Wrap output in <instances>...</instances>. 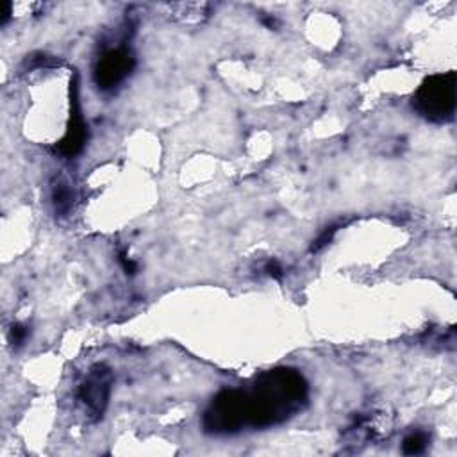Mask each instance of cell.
<instances>
[{"mask_svg":"<svg viewBox=\"0 0 457 457\" xmlns=\"http://www.w3.org/2000/svg\"><path fill=\"white\" fill-rule=\"evenodd\" d=\"M264 272L268 273V275L272 277V279H282V266L279 264V261H275V259H272V261H268L266 264H264Z\"/></svg>","mask_w":457,"mask_h":457,"instance_id":"11","label":"cell"},{"mask_svg":"<svg viewBox=\"0 0 457 457\" xmlns=\"http://www.w3.org/2000/svg\"><path fill=\"white\" fill-rule=\"evenodd\" d=\"M429 436L425 432H411L402 441V452L406 456H420L427 450Z\"/></svg>","mask_w":457,"mask_h":457,"instance_id":"8","label":"cell"},{"mask_svg":"<svg viewBox=\"0 0 457 457\" xmlns=\"http://www.w3.org/2000/svg\"><path fill=\"white\" fill-rule=\"evenodd\" d=\"M456 88L457 77L454 72L431 75L414 93L413 108L432 124L452 120L456 113Z\"/></svg>","mask_w":457,"mask_h":457,"instance_id":"2","label":"cell"},{"mask_svg":"<svg viewBox=\"0 0 457 457\" xmlns=\"http://www.w3.org/2000/svg\"><path fill=\"white\" fill-rule=\"evenodd\" d=\"M11 11H13V6L9 2H2V11H0V26H6L11 17Z\"/></svg>","mask_w":457,"mask_h":457,"instance_id":"13","label":"cell"},{"mask_svg":"<svg viewBox=\"0 0 457 457\" xmlns=\"http://www.w3.org/2000/svg\"><path fill=\"white\" fill-rule=\"evenodd\" d=\"M113 388V371L106 364H95L79 386L77 398L93 422H99L109 406Z\"/></svg>","mask_w":457,"mask_h":457,"instance_id":"4","label":"cell"},{"mask_svg":"<svg viewBox=\"0 0 457 457\" xmlns=\"http://www.w3.org/2000/svg\"><path fill=\"white\" fill-rule=\"evenodd\" d=\"M27 336H29V331H27V327H23V325L20 324H14L13 327H11V332H9L11 343H13L14 347H22L23 343H26Z\"/></svg>","mask_w":457,"mask_h":457,"instance_id":"10","label":"cell"},{"mask_svg":"<svg viewBox=\"0 0 457 457\" xmlns=\"http://www.w3.org/2000/svg\"><path fill=\"white\" fill-rule=\"evenodd\" d=\"M52 200H54V209L59 216H66L74 204V191L70 190V184L65 181H57L52 188Z\"/></svg>","mask_w":457,"mask_h":457,"instance_id":"7","label":"cell"},{"mask_svg":"<svg viewBox=\"0 0 457 457\" xmlns=\"http://www.w3.org/2000/svg\"><path fill=\"white\" fill-rule=\"evenodd\" d=\"M136 59L127 47L111 48L97 63L95 82L104 91H111L126 81L134 70Z\"/></svg>","mask_w":457,"mask_h":457,"instance_id":"5","label":"cell"},{"mask_svg":"<svg viewBox=\"0 0 457 457\" xmlns=\"http://www.w3.org/2000/svg\"><path fill=\"white\" fill-rule=\"evenodd\" d=\"M336 233H338V225H331V227L325 228L324 233L320 234L315 242H313V245H311V252H320L324 246H327L329 243L332 242V237H334V234Z\"/></svg>","mask_w":457,"mask_h":457,"instance_id":"9","label":"cell"},{"mask_svg":"<svg viewBox=\"0 0 457 457\" xmlns=\"http://www.w3.org/2000/svg\"><path fill=\"white\" fill-rule=\"evenodd\" d=\"M88 139L86 121L82 118L81 104H79V86L77 81L72 82L70 88V120L66 133L59 143H57V152L63 157H75L79 152L84 148V143Z\"/></svg>","mask_w":457,"mask_h":457,"instance_id":"6","label":"cell"},{"mask_svg":"<svg viewBox=\"0 0 457 457\" xmlns=\"http://www.w3.org/2000/svg\"><path fill=\"white\" fill-rule=\"evenodd\" d=\"M245 391L246 425L263 429L286 422L307 402V382L293 368H275L259 376L252 389Z\"/></svg>","mask_w":457,"mask_h":457,"instance_id":"1","label":"cell"},{"mask_svg":"<svg viewBox=\"0 0 457 457\" xmlns=\"http://www.w3.org/2000/svg\"><path fill=\"white\" fill-rule=\"evenodd\" d=\"M207 434H234L246 425L245 391L224 389L213 398L202 420Z\"/></svg>","mask_w":457,"mask_h":457,"instance_id":"3","label":"cell"},{"mask_svg":"<svg viewBox=\"0 0 457 457\" xmlns=\"http://www.w3.org/2000/svg\"><path fill=\"white\" fill-rule=\"evenodd\" d=\"M118 261H120V264H121V266H124V270H126L127 273H130V275H134V273H136V270H138L136 263H134L133 259L127 257L126 252H121L120 257H118Z\"/></svg>","mask_w":457,"mask_h":457,"instance_id":"12","label":"cell"}]
</instances>
